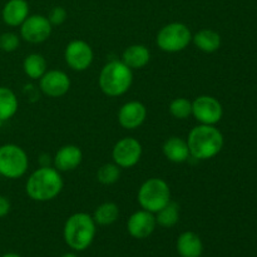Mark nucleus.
<instances>
[{
  "label": "nucleus",
  "instance_id": "9d476101",
  "mask_svg": "<svg viewBox=\"0 0 257 257\" xmlns=\"http://www.w3.org/2000/svg\"><path fill=\"white\" fill-rule=\"evenodd\" d=\"M53 27L44 15H29L20 25V38L32 44H40L49 39Z\"/></svg>",
  "mask_w": 257,
  "mask_h": 257
},
{
  "label": "nucleus",
  "instance_id": "cd10ccee",
  "mask_svg": "<svg viewBox=\"0 0 257 257\" xmlns=\"http://www.w3.org/2000/svg\"><path fill=\"white\" fill-rule=\"evenodd\" d=\"M47 18L50 24H52V27H59L67 20L68 13L63 7H54L50 10Z\"/></svg>",
  "mask_w": 257,
  "mask_h": 257
},
{
  "label": "nucleus",
  "instance_id": "393cba45",
  "mask_svg": "<svg viewBox=\"0 0 257 257\" xmlns=\"http://www.w3.org/2000/svg\"><path fill=\"white\" fill-rule=\"evenodd\" d=\"M120 177V167H118L114 162L104 163L98 168L97 180L102 185L109 186L117 182Z\"/></svg>",
  "mask_w": 257,
  "mask_h": 257
},
{
  "label": "nucleus",
  "instance_id": "2f4dec72",
  "mask_svg": "<svg viewBox=\"0 0 257 257\" xmlns=\"http://www.w3.org/2000/svg\"><path fill=\"white\" fill-rule=\"evenodd\" d=\"M3 123H4V122H3V120H2V119H0V128H2V127H3Z\"/></svg>",
  "mask_w": 257,
  "mask_h": 257
},
{
  "label": "nucleus",
  "instance_id": "b1692460",
  "mask_svg": "<svg viewBox=\"0 0 257 257\" xmlns=\"http://www.w3.org/2000/svg\"><path fill=\"white\" fill-rule=\"evenodd\" d=\"M178 220H180V207L172 200L156 213V222L161 227H173V226L177 225Z\"/></svg>",
  "mask_w": 257,
  "mask_h": 257
},
{
  "label": "nucleus",
  "instance_id": "4468645a",
  "mask_svg": "<svg viewBox=\"0 0 257 257\" xmlns=\"http://www.w3.org/2000/svg\"><path fill=\"white\" fill-rule=\"evenodd\" d=\"M147 118V108L142 102L131 100L124 103L118 110V123L124 130H137Z\"/></svg>",
  "mask_w": 257,
  "mask_h": 257
},
{
  "label": "nucleus",
  "instance_id": "1a4fd4ad",
  "mask_svg": "<svg viewBox=\"0 0 257 257\" xmlns=\"http://www.w3.org/2000/svg\"><path fill=\"white\" fill-rule=\"evenodd\" d=\"M142 145L133 137L118 141L112 151L113 162L120 168L135 167L142 157Z\"/></svg>",
  "mask_w": 257,
  "mask_h": 257
},
{
  "label": "nucleus",
  "instance_id": "aec40b11",
  "mask_svg": "<svg viewBox=\"0 0 257 257\" xmlns=\"http://www.w3.org/2000/svg\"><path fill=\"white\" fill-rule=\"evenodd\" d=\"M192 43L205 53H215L221 47V35L216 30L202 29L192 35Z\"/></svg>",
  "mask_w": 257,
  "mask_h": 257
},
{
  "label": "nucleus",
  "instance_id": "39448f33",
  "mask_svg": "<svg viewBox=\"0 0 257 257\" xmlns=\"http://www.w3.org/2000/svg\"><path fill=\"white\" fill-rule=\"evenodd\" d=\"M137 198L142 210L157 213L171 201V188L162 178H148L138 190Z\"/></svg>",
  "mask_w": 257,
  "mask_h": 257
},
{
  "label": "nucleus",
  "instance_id": "bb28decb",
  "mask_svg": "<svg viewBox=\"0 0 257 257\" xmlns=\"http://www.w3.org/2000/svg\"><path fill=\"white\" fill-rule=\"evenodd\" d=\"M20 45V37L15 33L8 32V33H3L0 35V49L3 52L7 53H12L15 52V50L19 48Z\"/></svg>",
  "mask_w": 257,
  "mask_h": 257
},
{
  "label": "nucleus",
  "instance_id": "6e6552de",
  "mask_svg": "<svg viewBox=\"0 0 257 257\" xmlns=\"http://www.w3.org/2000/svg\"><path fill=\"white\" fill-rule=\"evenodd\" d=\"M192 115L200 124L215 125L222 119V104L212 95H200L192 102Z\"/></svg>",
  "mask_w": 257,
  "mask_h": 257
},
{
  "label": "nucleus",
  "instance_id": "c85d7f7f",
  "mask_svg": "<svg viewBox=\"0 0 257 257\" xmlns=\"http://www.w3.org/2000/svg\"><path fill=\"white\" fill-rule=\"evenodd\" d=\"M10 208H12V203H10L9 198L5 197V196H0V218L8 216V213L10 212Z\"/></svg>",
  "mask_w": 257,
  "mask_h": 257
},
{
  "label": "nucleus",
  "instance_id": "f8f14e48",
  "mask_svg": "<svg viewBox=\"0 0 257 257\" xmlns=\"http://www.w3.org/2000/svg\"><path fill=\"white\" fill-rule=\"evenodd\" d=\"M39 88L50 98H60L70 89V78L63 70H47L39 79Z\"/></svg>",
  "mask_w": 257,
  "mask_h": 257
},
{
  "label": "nucleus",
  "instance_id": "c756f323",
  "mask_svg": "<svg viewBox=\"0 0 257 257\" xmlns=\"http://www.w3.org/2000/svg\"><path fill=\"white\" fill-rule=\"evenodd\" d=\"M2 257H20L18 253H14V252H9V253H5V255H3Z\"/></svg>",
  "mask_w": 257,
  "mask_h": 257
},
{
  "label": "nucleus",
  "instance_id": "7c9ffc66",
  "mask_svg": "<svg viewBox=\"0 0 257 257\" xmlns=\"http://www.w3.org/2000/svg\"><path fill=\"white\" fill-rule=\"evenodd\" d=\"M60 257H78V255H75V253L69 252V253H64V255L60 256Z\"/></svg>",
  "mask_w": 257,
  "mask_h": 257
},
{
  "label": "nucleus",
  "instance_id": "f257e3e1",
  "mask_svg": "<svg viewBox=\"0 0 257 257\" xmlns=\"http://www.w3.org/2000/svg\"><path fill=\"white\" fill-rule=\"evenodd\" d=\"M63 186L64 182L59 171L50 166H42L28 177L25 192L33 201L48 202L60 195Z\"/></svg>",
  "mask_w": 257,
  "mask_h": 257
},
{
  "label": "nucleus",
  "instance_id": "7ed1b4c3",
  "mask_svg": "<svg viewBox=\"0 0 257 257\" xmlns=\"http://www.w3.org/2000/svg\"><path fill=\"white\" fill-rule=\"evenodd\" d=\"M97 232V223L85 212H77L64 223L63 237L73 251H84L93 243Z\"/></svg>",
  "mask_w": 257,
  "mask_h": 257
},
{
  "label": "nucleus",
  "instance_id": "473e14b6",
  "mask_svg": "<svg viewBox=\"0 0 257 257\" xmlns=\"http://www.w3.org/2000/svg\"><path fill=\"white\" fill-rule=\"evenodd\" d=\"M0 50H2V49H0Z\"/></svg>",
  "mask_w": 257,
  "mask_h": 257
},
{
  "label": "nucleus",
  "instance_id": "20e7f679",
  "mask_svg": "<svg viewBox=\"0 0 257 257\" xmlns=\"http://www.w3.org/2000/svg\"><path fill=\"white\" fill-rule=\"evenodd\" d=\"M99 88L108 97H120L130 90L133 83V70L122 60L108 62L98 78Z\"/></svg>",
  "mask_w": 257,
  "mask_h": 257
},
{
  "label": "nucleus",
  "instance_id": "f03ea898",
  "mask_svg": "<svg viewBox=\"0 0 257 257\" xmlns=\"http://www.w3.org/2000/svg\"><path fill=\"white\" fill-rule=\"evenodd\" d=\"M187 145L191 157L198 161H207L222 151L225 140L221 131L215 125L198 124L188 133Z\"/></svg>",
  "mask_w": 257,
  "mask_h": 257
},
{
  "label": "nucleus",
  "instance_id": "a211bd4d",
  "mask_svg": "<svg viewBox=\"0 0 257 257\" xmlns=\"http://www.w3.org/2000/svg\"><path fill=\"white\" fill-rule=\"evenodd\" d=\"M162 152L165 157L173 163H183L191 157L187 141L176 136L163 143Z\"/></svg>",
  "mask_w": 257,
  "mask_h": 257
},
{
  "label": "nucleus",
  "instance_id": "0eeeda50",
  "mask_svg": "<svg viewBox=\"0 0 257 257\" xmlns=\"http://www.w3.org/2000/svg\"><path fill=\"white\" fill-rule=\"evenodd\" d=\"M156 43L162 52H182L192 43V33L183 23H170L158 32Z\"/></svg>",
  "mask_w": 257,
  "mask_h": 257
},
{
  "label": "nucleus",
  "instance_id": "423d86ee",
  "mask_svg": "<svg viewBox=\"0 0 257 257\" xmlns=\"http://www.w3.org/2000/svg\"><path fill=\"white\" fill-rule=\"evenodd\" d=\"M29 158L20 146L8 143L0 146V175L9 180H18L27 173Z\"/></svg>",
  "mask_w": 257,
  "mask_h": 257
},
{
  "label": "nucleus",
  "instance_id": "9b49d317",
  "mask_svg": "<svg viewBox=\"0 0 257 257\" xmlns=\"http://www.w3.org/2000/svg\"><path fill=\"white\" fill-rule=\"evenodd\" d=\"M64 59L68 67L75 72H84L92 65L94 53L84 40H73L65 47Z\"/></svg>",
  "mask_w": 257,
  "mask_h": 257
},
{
  "label": "nucleus",
  "instance_id": "412c9836",
  "mask_svg": "<svg viewBox=\"0 0 257 257\" xmlns=\"http://www.w3.org/2000/svg\"><path fill=\"white\" fill-rule=\"evenodd\" d=\"M18 107L19 102L15 93L10 88L0 87V119L5 122L14 117L18 112Z\"/></svg>",
  "mask_w": 257,
  "mask_h": 257
},
{
  "label": "nucleus",
  "instance_id": "5701e85b",
  "mask_svg": "<svg viewBox=\"0 0 257 257\" xmlns=\"http://www.w3.org/2000/svg\"><path fill=\"white\" fill-rule=\"evenodd\" d=\"M93 220L99 226H109L119 217V208L114 202H104L95 208Z\"/></svg>",
  "mask_w": 257,
  "mask_h": 257
},
{
  "label": "nucleus",
  "instance_id": "ddd939ff",
  "mask_svg": "<svg viewBox=\"0 0 257 257\" xmlns=\"http://www.w3.org/2000/svg\"><path fill=\"white\" fill-rule=\"evenodd\" d=\"M156 216L155 213L146 210L136 211L131 215L127 222V230L132 237L137 240H143V238L150 237L156 230Z\"/></svg>",
  "mask_w": 257,
  "mask_h": 257
},
{
  "label": "nucleus",
  "instance_id": "6ab92c4d",
  "mask_svg": "<svg viewBox=\"0 0 257 257\" xmlns=\"http://www.w3.org/2000/svg\"><path fill=\"white\" fill-rule=\"evenodd\" d=\"M151 52L146 45L133 44L125 48L122 54V62L132 70L142 69L150 63Z\"/></svg>",
  "mask_w": 257,
  "mask_h": 257
},
{
  "label": "nucleus",
  "instance_id": "f3484780",
  "mask_svg": "<svg viewBox=\"0 0 257 257\" xmlns=\"http://www.w3.org/2000/svg\"><path fill=\"white\" fill-rule=\"evenodd\" d=\"M177 252L181 257H201L203 243L200 236L192 231L182 232L177 238Z\"/></svg>",
  "mask_w": 257,
  "mask_h": 257
},
{
  "label": "nucleus",
  "instance_id": "dca6fc26",
  "mask_svg": "<svg viewBox=\"0 0 257 257\" xmlns=\"http://www.w3.org/2000/svg\"><path fill=\"white\" fill-rule=\"evenodd\" d=\"M29 17V4L27 0H8L2 10L3 22L9 27H20Z\"/></svg>",
  "mask_w": 257,
  "mask_h": 257
},
{
  "label": "nucleus",
  "instance_id": "4be33fe9",
  "mask_svg": "<svg viewBox=\"0 0 257 257\" xmlns=\"http://www.w3.org/2000/svg\"><path fill=\"white\" fill-rule=\"evenodd\" d=\"M23 70L30 79H40L47 72V60L39 53L27 55L23 62Z\"/></svg>",
  "mask_w": 257,
  "mask_h": 257
},
{
  "label": "nucleus",
  "instance_id": "2eb2a0df",
  "mask_svg": "<svg viewBox=\"0 0 257 257\" xmlns=\"http://www.w3.org/2000/svg\"><path fill=\"white\" fill-rule=\"evenodd\" d=\"M83 161V152L78 146L67 145L60 147L53 158V167L59 172L77 170Z\"/></svg>",
  "mask_w": 257,
  "mask_h": 257
},
{
  "label": "nucleus",
  "instance_id": "a878e982",
  "mask_svg": "<svg viewBox=\"0 0 257 257\" xmlns=\"http://www.w3.org/2000/svg\"><path fill=\"white\" fill-rule=\"evenodd\" d=\"M170 113L177 119H186L192 115V102L187 98H176L170 104Z\"/></svg>",
  "mask_w": 257,
  "mask_h": 257
}]
</instances>
